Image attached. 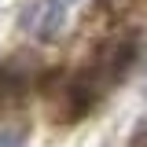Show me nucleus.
<instances>
[{"label":"nucleus","instance_id":"1","mask_svg":"<svg viewBox=\"0 0 147 147\" xmlns=\"http://www.w3.org/2000/svg\"><path fill=\"white\" fill-rule=\"evenodd\" d=\"M132 59H136V44L125 40V37H114L107 44H99L88 63L59 85L55 121H77V118H85V114L129 74Z\"/></svg>","mask_w":147,"mask_h":147},{"label":"nucleus","instance_id":"2","mask_svg":"<svg viewBox=\"0 0 147 147\" xmlns=\"http://www.w3.org/2000/svg\"><path fill=\"white\" fill-rule=\"evenodd\" d=\"M30 85H33V66L15 55L0 66V107H18L26 96H30Z\"/></svg>","mask_w":147,"mask_h":147},{"label":"nucleus","instance_id":"3","mask_svg":"<svg viewBox=\"0 0 147 147\" xmlns=\"http://www.w3.org/2000/svg\"><path fill=\"white\" fill-rule=\"evenodd\" d=\"M0 147H22V132H15V129H0Z\"/></svg>","mask_w":147,"mask_h":147},{"label":"nucleus","instance_id":"4","mask_svg":"<svg viewBox=\"0 0 147 147\" xmlns=\"http://www.w3.org/2000/svg\"><path fill=\"white\" fill-rule=\"evenodd\" d=\"M132 147H147V129L140 132V136H136V144H132Z\"/></svg>","mask_w":147,"mask_h":147}]
</instances>
